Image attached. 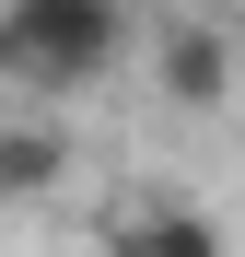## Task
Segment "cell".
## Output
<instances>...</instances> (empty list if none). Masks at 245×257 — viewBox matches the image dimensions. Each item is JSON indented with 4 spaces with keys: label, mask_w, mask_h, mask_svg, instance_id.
Segmentation results:
<instances>
[{
    "label": "cell",
    "mask_w": 245,
    "mask_h": 257,
    "mask_svg": "<svg viewBox=\"0 0 245 257\" xmlns=\"http://www.w3.org/2000/svg\"><path fill=\"white\" fill-rule=\"evenodd\" d=\"M152 70L175 105H233V24H175L152 47Z\"/></svg>",
    "instance_id": "cell-3"
},
{
    "label": "cell",
    "mask_w": 245,
    "mask_h": 257,
    "mask_svg": "<svg viewBox=\"0 0 245 257\" xmlns=\"http://www.w3.org/2000/svg\"><path fill=\"white\" fill-rule=\"evenodd\" d=\"M233 59H245V35H233Z\"/></svg>",
    "instance_id": "cell-5"
},
{
    "label": "cell",
    "mask_w": 245,
    "mask_h": 257,
    "mask_svg": "<svg viewBox=\"0 0 245 257\" xmlns=\"http://www.w3.org/2000/svg\"><path fill=\"white\" fill-rule=\"evenodd\" d=\"M105 245L117 257H222V222L187 199H117L105 210Z\"/></svg>",
    "instance_id": "cell-2"
},
{
    "label": "cell",
    "mask_w": 245,
    "mask_h": 257,
    "mask_svg": "<svg viewBox=\"0 0 245 257\" xmlns=\"http://www.w3.org/2000/svg\"><path fill=\"white\" fill-rule=\"evenodd\" d=\"M129 47V0H0V82L24 94H82Z\"/></svg>",
    "instance_id": "cell-1"
},
{
    "label": "cell",
    "mask_w": 245,
    "mask_h": 257,
    "mask_svg": "<svg viewBox=\"0 0 245 257\" xmlns=\"http://www.w3.org/2000/svg\"><path fill=\"white\" fill-rule=\"evenodd\" d=\"M233 141H245V117H233Z\"/></svg>",
    "instance_id": "cell-6"
},
{
    "label": "cell",
    "mask_w": 245,
    "mask_h": 257,
    "mask_svg": "<svg viewBox=\"0 0 245 257\" xmlns=\"http://www.w3.org/2000/svg\"><path fill=\"white\" fill-rule=\"evenodd\" d=\"M59 176H70V141L59 128H0V210H35Z\"/></svg>",
    "instance_id": "cell-4"
}]
</instances>
